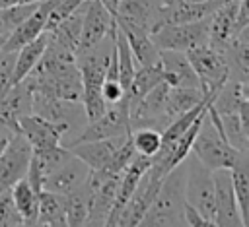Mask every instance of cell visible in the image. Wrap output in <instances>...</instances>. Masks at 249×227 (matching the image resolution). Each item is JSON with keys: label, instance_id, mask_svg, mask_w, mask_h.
Returning <instances> with one entry per match:
<instances>
[{"label": "cell", "instance_id": "484cf974", "mask_svg": "<svg viewBox=\"0 0 249 227\" xmlns=\"http://www.w3.org/2000/svg\"><path fill=\"white\" fill-rule=\"evenodd\" d=\"M160 81H165V80H163V72H161L158 62L150 64V66H136L134 76L130 80V85L126 89V101L128 103L138 101L142 95H146Z\"/></svg>", "mask_w": 249, "mask_h": 227}, {"label": "cell", "instance_id": "836d02e7", "mask_svg": "<svg viewBox=\"0 0 249 227\" xmlns=\"http://www.w3.org/2000/svg\"><path fill=\"white\" fill-rule=\"evenodd\" d=\"M183 219H185V225H191V227H214V221L206 219L196 208H193L187 202L183 206Z\"/></svg>", "mask_w": 249, "mask_h": 227}, {"label": "cell", "instance_id": "d6a6232c", "mask_svg": "<svg viewBox=\"0 0 249 227\" xmlns=\"http://www.w3.org/2000/svg\"><path fill=\"white\" fill-rule=\"evenodd\" d=\"M124 95H126V93H124L123 85H121L117 80H105V81H103V85H101V97H103V101H105L107 105L121 101Z\"/></svg>", "mask_w": 249, "mask_h": 227}, {"label": "cell", "instance_id": "ba28073f", "mask_svg": "<svg viewBox=\"0 0 249 227\" xmlns=\"http://www.w3.org/2000/svg\"><path fill=\"white\" fill-rule=\"evenodd\" d=\"M161 178H163V175L150 165V169L142 175L138 186L134 188L132 196L123 206V210H121V213L117 217V225H128V227L140 225V219L144 217L146 210L150 208V204H152V200H154V196L158 192V186H160Z\"/></svg>", "mask_w": 249, "mask_h": 227}, {"label": "cell", "instance_id": "277c9868", "mask_svg": "<svg viewBox=\"0 0 249 227\" xmlns=\"http://www.w3.org/2000/svg\"><path fill=\"white\" fill-rule=\"evenodd\" d=\"M185 202L196 208L206 219L214 221V178L195 153L185 157Z\"/></svg>", "mask_w": 249, "mask_h": 227}, {"label": "cell", "instance_id": "8fae6325", "mask_svg": "<svg viewBox=\"0 0 249 227\" xmlns=\"http://www.w3.org/2000/svg\"><path fill=\"white\" fill-rule=\"evenodd\" d=\"M29 113H33L31 85L25 80L12 83L0 95V124L12 132H18V120Z\"/></svg>", "mask_w": 249, "mask_h": 227}, {"label": "cell", "instance_id": "7a4b0ae2", "mask_svg": "<svg viewBox=\"0 0 249 227\" xmlns=\"http://www.w3.org/2000/svg\"><path fill=\"white\" fill-rule=\"evenodd\" d=\"M191 153H195V157L202 165H206L210 171L231 169L235 165V161L243 155V151H237L226 140L220 120H218V114L210 105L202 116L200 128L193 140Z\"/></svg>", "mask_w": 249, "mask_h": 227}, {"label": "cell", "instance_id": "5b68a950", "mask_svg": "<svg viewBox=\"0 0 249 227\" xmlns=\"http://www.w3.org/2000/svg\"><path fill=\"white\" fill-rule=\"evenodd\" d=\"M208 17L189 23H165L160 29H156L150 37L156 43V47L167 49V50H191L195 47L208 43Z\"/></svg>", "mask_w": 249, "mask_h": 227}, {"label": "cell", "instance_id": "4316f807", "mask_svg": "<svg viewBox=\"0 0 249 227\" xmlns=\"http://www.w3.org/2000/svg\"><path fill=\"white\" fill-rule=\"evenodd\" d=\"M204 95L206 93L200 87H179V85L171 87L169 85L167 99H165V114L169 116V120H173L181 113H185L191 107H195Z\"/></svg>", "mask_w": 249, "mask_h": 227}, {"label": "cell", "instance_id": "d590c367", "mask_svg": "<svg viewBox=\"0 0 249 227\" xmlns=\"http://www.w3.org/2000/svg\"><path fill=\"white\" fill-rule=\"evenodd\" d=\"M119 2H121V0H101V4H103V6H105V8H107V10L113 14V16H115V12H117Z\"/></svg>", "mask_w": 249, "mask_h": 227}, {"label": "cell", "instance_id": "e575fe53", "mask_svg": "<svg viewBox=\"0 0 249 227\" xmlns=\"http://www.w3.org/2000/svg\"><path fill=\"white\" fill-rule=\"evenodd\" d=\"M27 2H39V0H0V8H10L18 4H27Z\"/></svg>", "mask_w": 249, "mask_h": 227}, {"label": "cell", "instance_id": "cb8c5ba5", "mask_svg": "<svg viewBox=\"0 0 249 227\" xmlns=\"http://www.w3.org/2000/svg\"><path fill=\"white\" fill-rule=\"evenodd\" d=\"M230 173H231V186L237 200V208L247 227L249 225V155L243 153L230 169Z\"/></svg>", "mask_w": 249, "mask_h": 227}, {"label": "cell", "instance_id": "e0dca14e", "mask_svg": "<svg viewBox=\"0 0 249 227\" xmlns=\"http://www.w3.org/2000/svg\"><path fill=\"white\" fill-rule=\"evenodd\" d=\"M88 173H89V167L82 159H78L76 155H70L56 171H53L43 180L41 190H49V192H56V194H68L70 190H74L86 182Z\"/></svg>", "mask_w": 249, "mask_h": 227}, {"label": "cell", "instance_id": "52a82bcc", "mask_svg": "<svg viewBox=\"0 0 249 227\" xmlns=\"http://www.w3.org/2000/svg\"><path fill=\"white\" fill-rule=\"evenodd\" d=\"M33 147L29 142L19 134H12L10 142L6 144L0 155V194L8 192L19 178L25 177L29 161H31Z\"/></svg>", "mask_w": 249, "mask_h": 227}, {"label": "cell", "instance_id": "d4e9b609", "mask_svg": "<svg viewBox=\"0 0 249 227\" xmlns=\"http://www.w3.org/2000/svg\"><path fill=\"white\" fill-rule=\"evenodd\" d=\"M12 200L23 219V225H35L37 223V204H39V192L29 184V180L23 177L10 188Z\"/></svg>", "mask_w": 249, "mask_h": 227}, {"label": "cell", "instance_id": "8d00e7d4", "mask_svg": "<svg viewBox=\"0 0 249 227\" xmlns=\"http://www.w3.org/2000/svg\"><path fill=\"white\" fill-rule=\"evenodd\" d=\"M185 2H206V0H161V6H173V4H185Z\"/></svg>", "mask_w": 249, "mask_h": 227}, {"label": "cell", "instance_id": "d6986e66", "mask_svg": "<svg viewBox=\"0 0 249 227\" xmlns=\"http://www.w3.org/2000/svg\"><path fill=\"white\" fill-rule=\"evenodd\" d=\"M56 0H41L39 6L35 8V12L25 17L4 41L2 49L4 50H18L19 47H23L25 43H29L31 39H35L37 35H41L45 31V25H47V17H49V12L51 8L54 6Z\"/></svg>", "mask_w": 249, "mask_h": 227}, {"label": "cell", "instance_id": "4fadbf2b", "mask_svg": "<svg viewBox=\"0 0 249 227\" xmlns=\"http://www.w3.org/2000/svg\"><path fill=\"white\" fill-rule=\"evenodd\" d=\"M70 155H72L70 149L64 147V146H53V147L33 149L31 161H29V167H27V173H25V178L29 180V184H31L37 192H41L43 180H45L53 171H56Z\"/></svg>", "mask_w": 249, "mask_h": 227}, {"label": "cell", "instance_id": "9c48e42d", "mask_svg": "<svg viewBox=\"0 0 249 227\" xmlns=\"http://www.w3.org/2000/svg\"><path fill=\"white\" fill-rule=\"evenodd\" d=\"M212 178H214V225L245 227L237 208L235 194H233L230 169L212 171Z\"/></svg>", "mask_w": 249, "mask_h": 227}, {"label": "cell", "instance_id": "1f68e13d", "mask_svg": "<svg viewBox=\"0 0 249 227\" xmlns=\"http://www.w3.org/2000/svg\"><path fill=\"white\" fill-rule=\"evenodd\" d=\"M14 62H16V50L0 49V95L12 85Z\"/></svg>", "mask_w": 249, "mask_h": 227}, {"label": "cell", "instance_id": "9a60e30c", "mask_svg": "<svg viewBox=\"0 0 249 227\" xmlns=\"http://www.w3.org/2000/svg\"><path fill=\"white\" fill-rule=\"evenodd\" d=\"M150 165H152V157H146V155L136 153L130 159V163L124 167V171L121 173V182H119V190H117V196H115V204H113V208L109 211V217H107V223L105 225H117V217H119L123 206L132 196L134 188L138 186L142 175L150 169Z\"/></svg>", "mask_w": 249, "mask_h": 227}, {"label": "cell", "instance_id": "3957f363", "mask_svg": "<svg viewBox=\"0 0 249 227\" xmlns=\"http://www.w3.org/2000/svg\"><path fill=\"white\" fill-rule=\"evenodd\" d=\"M33 113L41 114L49 122H53L60 134V146L68 147L76 142L82 128L88 122L82 101L58 99L53 95L33 91Z\"/></svg>", "mask_w": 249, "mask_h": 227}, {"label": "cell", "instance_id": "30bf717a", "mask_svg": "<svg viewBox=\"0 0 249 227\" xmlns=\"http://www.w3.org/2000/svg\"><path fill=\"white\" fill-rule=\"evenodd\" d=\"M115 27H117V19L101 4V0H86L78 50H84V49L93 47L97 41H101L105 35H109Z\"/></svg>", "mask_w": 249, "mask_h": 227}, {"label": "cell", "instance_id": "74e56055", "mask_svg": "<svg viewBox=\"0 0 249 227\" xmlns=\"http://www.w3.org/2000/svg\"><path fill=\"white\" fill-rule=\"evenodd\" d=\"M4 41H6V39H4L2 35H0V49H2V45H4Z\"/></svg>", "mask_w": 249, "mask_h": 227}, {"label": "cell", "instance_id": "2e32d148", "mask_svg": "<svg viewBox=\"0 0 249 227\" xmlns=\"http://www.w3.org/2000/svg\"><path fill=\"white\" fill-rule=\"evenodd\" d=\"M158 64L163 72V80L173 87H200V81L183 50H167L161 49L158 56Z\"/></svg>", "mask_w": 249, "mask_h": 227}, {"label": "cell", "instance_id": "44dd1931", "mask_svg": "<svg viewBox=\"0 0 249 227\" xmlns=\"http://www.w3.org/2000/svg\"><path fill=\"white\" fill-rule=\"evenodd\" d=\"M117 27L123 31L136 66H150V64L158 62L160 49L156 47V43L152 41L148 31H144L136 25H128V23H117Z\"/></svg>", "mask_w": 249, "mask_h": 227}, {"label": "cell", "instance_id": "7402d4cb", "mask_svg": "<svg viewBox=\"0 0 249 227\" xmlns=\"http://www.w3.org/2000/svg\"><path fill=\"white\" fill-rule=\"evenodd\" d=\"M49 43V33L43 31L41 35H37L35 39H31L29 43H25L23 47H19L16 50V62H14V74H12V83L21 81L39 62L45 47Z\"/></svg>", "mask_w": 249, "mask_h": 227}, {"label": "cell", "instance_id": "f546056e", "mask_svg": "<svg viewBox=\"0 0 249 227\" xmlns=\"http://www.w3.org/2000/svg\"><path fill=\"white\" fill-rule=\"evenodd\" d=\"M130 142L134 151L146 157H154L161 147V132L156 128H134L130 130Z\"/></svg>", "mask_w": 249, "mask_h": 227}, {"label": "cell", "instance_id": "f1b7e54d", "mask_svg": "<svg viewBox=\"0 0 249 227\" xmlns=\"http://www.w3.org/2000/svg\"><path fill=\"white\" fill-rule=\"evenodd\" d=\"M39 2H27V4H18V6H10V8H0V35L6 39L25 17H29L35 12Z\"/></svg>", "mask_w": 249, "mask_h": 227}, {"label": "cell", "instance_id": "ffe728a7", "mask_svg": "<svg viewBox=\"0 0 249 227\" xmlns=\"http://www.w3.org/2000/svg\"><path fill=\"white\" fill-rule=\"evenodd\" d=\"M18 132L29 142V146L33 149L60 146V134H58L56 126L37 113L23 114L18 120Z\"/></svg>", "mask_w": 249, "mask_h": 227}, {"label": "cell", "instance_id": "603a6c76", "mask_svg": "<svg viewBox=\"0 0 249 227\" xmlns=\"http://www.w3.org/2000/svg\"><path fill=\"white\" fill-rule=\"evenodd\" d=\"M35 225H49V227H64L66 225V208H64V194L41 190L39 204H37V223Z\"/></svg>", "mask_w": 249, "mask_h": 227}, {"label": "cell", "instance_id": "ac0fdd59", "mask_svg": "<svg viewBox=\"0 0 249 227\" xmlns=\"http://www.w3.org/2000/svg\"><path fill=\"white\" fill-rule=\"evenodd\" d=\"M128 138L126 136H113V138H103V140H86V142H76L70 144L68 149L72 155L82 159L89 169H103L107 167L113 151Z\"/></svg>", "mask_w": 249, "mask_h": 227}, {"label": "cell", "instance_id": "5bb4252c", "mask_svg": "<svg viewBox=\"0 0 249 227\" xmlns=\"http://www.w3.org/2000/svg\"><path fill=\"white\" fill-rule=\"evenodd\" d=\"M226 68H228V80L243 81L249 80V29H243L235 35H231L226 45L220 49Z\"/></svg>", "mask_w": 249, "mask_h": 227}, {"label": "cell", "instance_id": "8992f818", "mask_svg": "<svg viewBox=\"0 0 249 227\" xmlns=\"http://www.w3.org/2000/svg\"><path fill=\"white\" fill-rule=\"evenodd\" d=\"M185 54L200 81V89L204 93H216L220 85L228 80V68L222 52L206 43L187 50Z\"/></svg>", "mask_w": 249, "mask_h": 227}, {"label": "cell", "instance_id": "83f0119b", "mask_svg": "<svg viewBox=\"0 0 249 227\" xmlns=\"http://www.w3.org/2000/svg\"><path fill=\"white\" fill-rule=\"evenodd\" d=\"M89 188L88 184H80L78 188L70 190L68 194H64V208H66V225L70 227H78V225H86L88 219V210H89Z\"/></svg>", "mask_w": 249, "mask_h": 227}, {"label": "cell", "instance_id": "6da1fadb", "mask_svg": "<svg viewBox=\"0 0 249 227\" xmlns=\"http://www.w3.org/2000/svg\"><path fill=\"white\" fill-rule=\"evenodd\" d=\"M183 206H185V159L163 175L150 208L140 219V225L142 227H156V225L183 227L185 225Z\"/></svg>", "mask_w": 249, "mask_h": 227}, {"label": "cell", "instance_id": "7c38bea8", "mask_svg": "<svg viewBox=\"0 0 249 227\" xmlns=\"http://www.w3.org/2000/svg\"><path fill=\"white\" fill-rule=\"evenodd\" d=\"M161 0H121L115 12L117 23L136 25L150 35L160 27Z\"/></svg>", "mask_w": 249, "mask_h": 227}, {"label": "cell", "instance_id": "4dcf8cb0", "mask_svg": "<svg viewBox=\"0 0 249 227\" xmlns=\"http://www.w3.org/2000/svg\"><path fill=\"white\" fill-rule=\"evenodd\" d=\"M0 227H23V219L12 200L10 190L0 194Z\"/></svg>", "mask_w": 249, "mask_h": 227}]
</instances>
